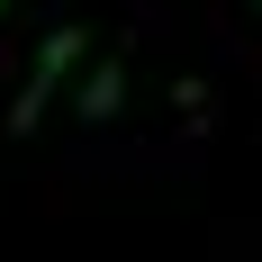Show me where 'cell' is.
<instances>
[{"label":"cell","instance_id":"cell-1","mask_svg":"<svg viewBox=\"0 0 262 262\" xmlns=\"http://www.w3.org/2000/svg\"><path fill=\"white\" fill-rule=\"evenodd\" d=\"M81 54H91V27L63 18L46 46H36V63H27V81H18V100H9V136H36V118H46V108L63 100V81L81 73Z\"/></svg>","mask_w":262,"mask_h":262},{"label":"cell","instance_id":"cell-2","mask_svg":"<svg viewBox=\"0 0 262 262\" xmlns=\"http://www.w3.org/2000/svg\"><path fill=\"white\" fill-rule=\"evenodd\" d=\"M73 108L91 118V127H100V118H118V108H127V63H118V54H108V63H91V73L73 81Z\"/></svg>","mask_w":262,"mask_h":262},{"label":"cell","instance_id":"cell-3","mask_svg":"<svg viewBox=\"0 0 262 262\" xmlns=\"http://www.w3.org/2000/svg\"><path fill=\"white\" fill-rule=\"evenodd\" d=\"M9 9H18V0H0V18H9Z\"/></svg>","mask_w":262,"mask_h":262},{"label":"cell","instance_id":"cell-4","mask_svg":"<svg viewBox=\"0 0 262 262\" xmlns=\"http://www.w3.org/2000/svg\"><path fill=\"white\" fill-rule=\"evenodd\" d=\"M244 9H262V0H244Z\"/></svg>","mask_w":262,"mask_h":262}]
</instances>
